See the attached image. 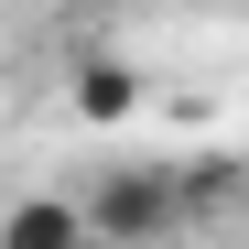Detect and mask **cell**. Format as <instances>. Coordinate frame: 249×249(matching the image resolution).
I'll return each mask as SVG.
<instances>
[{
  "mask_svg": "<svg viewBox=\"0 0 249 249\" xmlns=\"http://www.w3.org/2000/svg\"><path fill=\"white\" fill-rule=\"evenodd\" d=\"M195 206H206V174L130 162V174H108V184L87 195V228H98V249H152V238H174Z\"/></svg>",
  "mask_w": 249,
  "mask_h": 249,
  "instance_id": "1",
  "label": "cell"
},
{
  "mask_svg": "<svg viewBox=\"0 0 249 249\" xmlns=\"http://www.w3.org/2000/svg\"><path fill=\"white\" fill-rule=\"evenodd\" d=\"M0 249H98L87 195H22L11 217H0Z\"/></svg>",
  "mask_w": 249,
  "mask_h": 249,
  "instance_id": "2",
  "label": "cell"
},
{
  "mask_svg": "<svg viewBox=\"0 0 249 249\" xmlns=\"http://www.w3.org/2000/svg\"><path fill=\"white\" fill-rule=\"evenodd\" d=\"M76 108H87V119H130V108H141V65L87 54V65H76Z\"/></svg>",
  "mask_w": 249,
  "mask_h": 249,
  "instance_id": "3",
  "label": "cell"
},
{
  "mask_svg": "<svg viewBox=\"0 0 249 249\" xmlns=\"http://www.w3.org/2000/svg\"><path fill=\"white\" fill-rule=\"evenodd\" d=\"M238 217H249V174H238Z\"/></svg>",
  "mask_w": 249,
  "mask_h": 249,
  "instance_id": "4",
  "label": "cell"
},
{
  "mask_svg": "<svg viewBox=\"0 0 249 249\" xmlns=\"http://www.w3.org/2000/svg\"><path fill=\"white\" fill-rule=\"evenodd\" d=\"M238 11H249V0H238Z\"/></svg>",
  "mask_w": 249,
  "mask_h": 249,
  "instance_id": "5",
  "label": "cell"
}]
</instances>
